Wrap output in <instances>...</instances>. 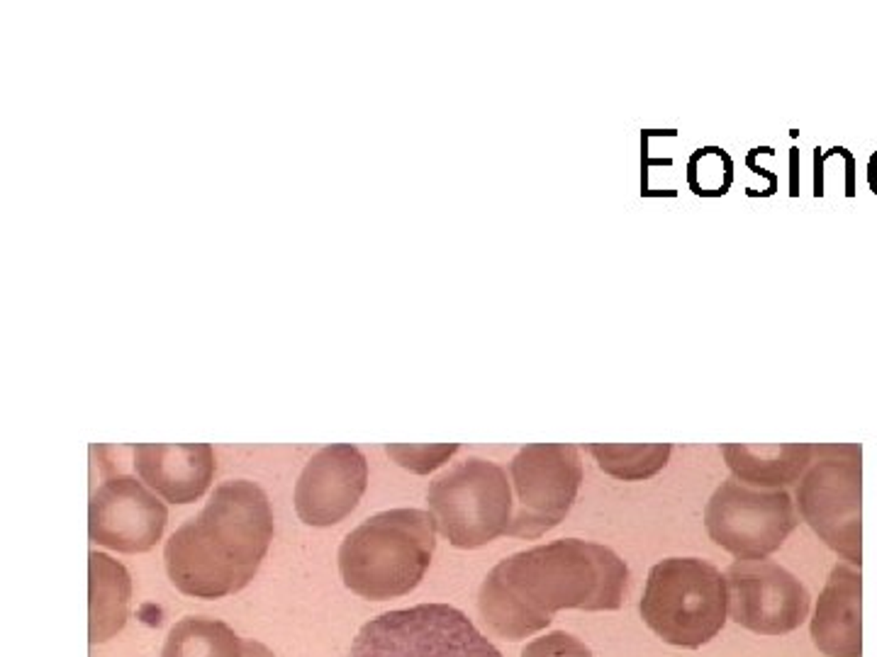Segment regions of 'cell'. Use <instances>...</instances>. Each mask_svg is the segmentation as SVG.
<instances>
[{"label": "cell", "mask_w": 877, "mask_h": 657, "mask_svg": "<svg viewBox=\"0 0 877 657\" xmlns=\"http://www.w3.org/2000/svg\"><path fill=\"white\" fill-rule=\"evenodd\" d=\"M629 567L612 548L561 538L499 560L478 592V611L495 636L521 641L544 631L556 611H617Z\"/></svg>", "instance_id": "obj_1"}, {"label": "cell", "mask_w": 877, "mask_h": 657, "mask_svg": "<svg viewBox=\"0 0 877 657\" xmlns=\"http://www.w3.org/2000/svg\"><path fill=\"white\" fill-rule=\"evenodd\" d=\"M273 538L269 497L251 480H227L210 502L166 540L164 562L178 592L222 599L244 589L259 572Z\"/></svg>", "instance_id": "obj_2"}, {"label": "cell", "mask_w": 877, "mask_h": 657, "mask_svg": "<svg viewBox=\"0 0 877 657\" xmlns=\"http://www.w3.org/2000/svg\"><path fill=\"white\" fill-rule=\"evenodd\" d=\"M437 550V521L422 509H388L358 523L339 545V572L353 594L385 601L424 579Z\"/></svg>", "instance_id": "obj_3"}, {"label": "cell", "mask_w": 877, "mask_h": 657, "mask_svg": "<svg viewBox=\"0 0 877 657\" xmlns=\"http://www.w3.org/2000/svg\"><path fill=\"white\" fill-rule=\"evenodd\" d=\"M638 611L663 643L697 650L726 624V577L702 557H665L650 567Z\"/></svg>", "instance_id": "obj_4"}, {"label": "cell", "mask_w": 877, "mask_h": 657, "mask_svg": "<svg viewBox=\"0 0 877 657\" xmlns=\"http://www.w3.org/2000/svg\"><path fill=\"white\" fill-rule=\"evenodd\" d=\"M429 514L454 548L473 550L509 531L514 494L507 473L485 458H466L432 480Z\"/></svg>", "instance_id": "obj_5"}, {"label": "cell", "mask_w": 877, "mask_h": 657, "mask_svg": "<svg viewBox=\"0 0 877 657\" xmlns=\"http://www.w3.org/2000/svg\"><path fill=\"white\" fill-rule=\"evenodd\" d=\"M346 657H502L473 621L449 604L388 611L356 633Z\"/></svg>", "instance_id": "obj_6"}, {"label": "cell", "mask_w": 877, "mask_h": 657, "mask_svg": "<svg viewBox=\"0 0 877 657\" xmlns=\"http://www.w3.org/2000/svg\"><path fill=\"white\" fill-rule=\"evenodd\" d=\"M794 507L829 548L861 565V446H814Z\"/></svg>", "instance_id": "obj_7"}, {"label": "cell", "mask_w": 877, "mask_h": 657, "mask_svg": "<svg viewBox=\"0 0 877 657\" xmlns=\"http://www.w3.org/2000/svg\"><path fill=\"white\" fill-rule=\"evenodd\" d=\"M797 526L787 490H758L734 475L714 490L705 507L710 538L736 560H765L782 548Z\"/></svg>", "instance_id": "obj_8"}, {"label": "cell", "mask_w": 877, "mask_h": 657, "mask_svg": "<svg viewBox=\"0 0 877 657\" xmlns=\"http://www.w3.org/2000/svg\"><path fill=\"white\" fill-rule=\"evenodd\" d=\"M514 514L507 536L534 540L571 514L580 485L583 461L573 443H531L509 463Z\"/></svg>", "instance_id": "obj_9"}, {"label": "cell", "mask_w": 877, "mask_h": 657, "mask_svg": "<svg viewBox=\"0 0 877 657\" xmlns=\"http://www.w3.org/2000/svg\"><path fill=\"white\" fill-rule=\"evenodd\" d=\"M729 616L758 636H785L804 624L809 592L772 560H736L726 567Z\"/></svg>", "instance_id": "obj_10"}, {"label": "cell", "mask_w": 877, "mask_h": 657, "mask_svg": "<svg viewBox=\"0 0 877 657\" xmlns=\"http://www.w3.org/2000/svg\"><path fill=\"white\" fill-rule=\"evenodd\" d=\"M166 504L132 475L108 478L90 494V540L118 553H147L164 536Z\"/></svg>", "instance_id": "obj_11"}, {"label": "cell", "mask_w": 877, "mask_h": 657, "mask_svg": "<svg viewBox=\"0 0 877 657\" xmlns=\"http://www.w3.org/2000/svg\"><path fill=\"white\" fill-rule=\"evenodd\" d=\"M365 485L368 463L356 446H324L295 482V511L307 526H332L356 509Z\"/></svg>", "instance_id": "obj_12"}, {"label": "cell", "mask_w": 877, "mask_h": 657, "mask_svg": "<svg viewBox=\"0 0 877 657\" xmlns=\"http://www.w3.org/2000/svg\"><path fill=\"white\" fill-rule=\"evenodd\" d=\"M135 468L144 485L173 504H190L207 492L214 475L210 443H139Z\"/></svg>", "instance_id": "obj_13"}, {"label": "cell", "mask_w": 877, "mask_h": 657, "mask_svg": "<svg viewBox=\"0 0 877 657\" xmlns=\"http://www.w3.org/2000/svg\"><path fill=\"white\" fill-rule=\"evenodd\" d=\"M861 572L836 565L811 619V641L829 657H861Z\"/></svg>", "instance_id": "obj_14"}, {"label": "cell", "mask_w": 877, "mask_h": 657, "mask_svg": "<svg viewBox=\"0 0 877 657\" xmlns=\"http://www.w3.org/2000/svg\"><path fill=\"white\" fill-rule=\"evenodd\" d=\"M724 463L736 480L758 490H785L799 482L814 458V446L782 443V446H748L722 443Z\"/></svg>", "instance_id": "obj_15"}, {"label": "cell", "mask_w": 877, "mask_h": 657, "mask_svg": "<svg viewBox=\"0 0 877 657\" xmlns=\"http://www.w3.org/2000/svg\"><path fill=\"white\" fill-rule=\"evenodd\" d=\"M90 643H105L125 628L132 579L125 565L105 553H90Z\"/></svg>", "instance_id": "obj_16"}, {"label": "cell", "mask_w": 877, "mask_h": 657, "mask_svg": "<svg viewBox=\"0 0 877 657\" xmlns=\"http://www.w3.org/2000/svg\"><path fill=\"white\" fill-rule=\"evenodd\" d=\"M244 638L224 621L185 616L168 631L161 657H242Z\"/></svg>", "instance_id": "obj_17"}, {"label": "cell", "mask_w": 877, "mask_h": 657, "mask_svg": "<svg viewBox=\"0 0 877 657\" xmlns=\"http://www.w3.org/2000/svg\"><path fill=\"white\" fill-rule=\"evenodd\" d=\"M585 451L595 458L602 473L624 482L655 478L673 456L670 443H590Z\"/></svg>", "instance_id": "obj_18"}, {"label": "cell", "mask_w": 877, "mask_h": 657, "mask_svg": "<svg viewBox=\"0 0 877 657\" xmlns=\"http://www.w3.org/2000/svg\"><path fill=\"white\" fill-rule=\"evenodd\" d=\"M685 180L697 197H724L734 185V159L722 147H700L690 154Z\"/></svg>", "instance_id": "obj_19"}, {"label": "cell", "mask_w": 877, "mask_h": 657, "mask_svg": "<svg viewBox=\"0 0 877 657\" xmlns=\"http://www.w3.org/2000/svg\"><path fill=\"white\" fill-rule=\"evenodd\" d=\"M458 443H437V446H415V443H388L385 453L400 468L417 475H429L456 456Z\"/></svg>", "instance_id": "obj_20"}, {"label": "cell", "mask_w": 877, "mask_h": 657, "mask_svg": "<svg viewBox=\"0 0 877 657\" xmlns=\"http://www.w3.org/2000/svg\"><path fill=\"white\" fill-rule=\"evenodd\" d=\"M521 657H595L592 650L583 641L566 631L546 633L521 650Z\"/></svg>", "instance_id": "obj_21"}, {"label": "cell", "mask_w": 877, "mask_h": 657, "mask_svg": "<svg viewBox=\"0 0 877 657\" xmlns=\"http://www.w3.org/2000/svg\"><path fill=\"white\" fill-rule=\"evenodd\" d=\"M746 166L751 168V171L756 173V176H760V178H765V180H768V197H772V195L777 193V188H780V176H777V173H772V171H768V168L758 166V164H756V159H753V154H751V151H748V156H746Z\"/></svg>", "instance_id": "obj_22"}, {"label": "cell", "mask_w": 877, "mask_h": 657, "mask_svg": "<svg viewBox=\"0 0 877 657\" xmlns=\"http://www.w3.org/2000/svg\"><path fill=\"white\" fill-rule=\"evenodd\" d=\"M814 197H824V151L814 149Z\"/></svg>", "instance_id": "obj_23"}, {"label": "cell", "mask_w": 877, "mask_h": 657, "mask_svg": "<svg viewBox=\"0 0 877 657\" xmlns=\"http://www.w3.org/2000/svg\"><path fill=\"white\" fill-rule=\"evenodd\" d=\"M242 657H276L273 655L271 648H266L264 643L259 641H244V653Z\"/></svg>", "instance_id": "obj_24"}, {"label": "cell", "mask_w": 877, "mask_h": 657, "mask_svg": "<svg viewBox=\"0 0 877 657\" xmlns=\"http://www.w3.org/2000/svg\"><path fill=\"white\" fill-rule=\"evenodd\" d=\"M797 161H799V151L797 149H789V168H792V180H789V195L797 197L799 195V173H797Z\"/></svg>", "instance_id": "obj_25"}, {"label": "cell", "mask_w": 877, "mask_h": 657, "mask_svg": "<svg viewBox=\"0 0 877 657\" xmlns=\"http://www.w3.org/2000/svg\"><path fill=\"white\" fill-rule=\"evenodd\" d=\"M868 185L877 195V151H873V156L868 159Z\"/></svg>", "instance_id": "obj_26"}]
</instances>
